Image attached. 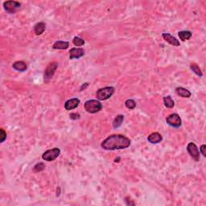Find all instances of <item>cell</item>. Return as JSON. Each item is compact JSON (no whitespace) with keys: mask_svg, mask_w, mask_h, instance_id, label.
I'll use <instances>...</instances> for the list:
<instances>
[{"mask_svg":"<svg viewBox=\"0 0 206 206\" xmlns=\"http://www.w3.org/2000/svg\"><path fill=\"white\" fill-rule=\"evenodd\" d=\"M125 105H126V107L127 108V109L133 110L135 108L136 103H135V101H134V100L129 99V100H126V102H125Z\"/></svg>","mask_w":206,"mask_h":206,"instance_id":"21","label":"cell"},{"mask_svg":"<svg viewBox=\"0 0 206 206\" xmlns=\"http://www.w3.org/2000/svg\"><path fill=\"white\" fill-rule=\"evenodd\" d=\"M85 54L84 50L82 48H73L69 51V57L70 59H78L83 56Z\"/></svg>","mask_w":206,"mask_h":206,"instance_id":"11","label":"cell"},{"mask_svg":"<svg viewBox=\"0 0 206 206\" xmlns=\"http://www.w3.org/2000/svg\"><path fill=\"white\" fill-rule=\"evenodd\" d=\"M61 154V150L57 147H55L53 149H50L46 151L43 154L42 159L45 161H48V162H51V161L55 160L57 158L58 156Z\"/></svg>","mask_w":206,"mask_h":206,"instance_id":"4","label":"cell"},{"mask_svg":"<svg viewBox=\"0 0 206 206\" xmlns=\"http://www.w3.org/2000/svg\"><path fill=\"white\" fill-rule=\"evenodd\" d=\"M44 30H45V23H43V22H40V23H37V24L35 25L34 32L37 36H40V35L43 34Z\"/></svg>","mask_w":206,"mask_h":206,"instance_id":"16","label":"cell"},{"mask_svg":"<svg viewBox=\"0 0 206 206\" xmlns=\"http://www.w3.org/2000/svg\"><path fill=\"white\" fill-rule=\"evenodd\" d=\"M115 88L112 86H107L105 88L100 89L96 93V97L100 101H105V100L109 99L110 97L115 93Z\"/></svg>","mask_w":206,"mask_h":206,"instance_id":"2","label":"cell"},{"mask_svg":"<svg viewBox=\"0 0 206 206\" xmlns=\"http://www.w3.org/2000/svg\"><path fill=\"white\" fill-rule=\"evenodd\" d=\"M188 152L191 155L192 158L194 159L195 161H199L200 159V151H199L198 148H197V145L193 143H189V145L187 147Z\"/></svg>","mask_w":206,"mask_h":206,"instance_id":"8","label":"cell"},{"mask_svg":"<svg viewBox=\"0 0 206 206\" xmlns=\"http://www.w3.org/2000/svg\"><path fill=\"white\" fill-rule=\"evenodd\" d=\"M7 139V133L4 131L3 129H1V143H3Z\"/></svg>","mask_w":206,"mask_h":206,"instance_id":"24","label":"cell"},{"mask_svg":"<svg viewBox=\"0 0 206 206\" xmlns=\"http://www.w3.org/2000/svg\"><path fill=\"white\" fill-rule=\"evenodd\" d=\"M162 37L164 39V40H165L166 42H168V44H171V45L176 46V47L180 45L179 40H178L176 37H172V35L169 34V33H164V34L162 35Z\"/></svg>","mask_w":206,"mask_h":206,"instance_id":"9","label":"cell"},{"mask_svg":"<svg viewBox=\"0 0 206 206\" xmlns=\"http://www.w3.org/2000/svg\"><path fill=\"white\" fill-rule=\"evenodd\" d=\"M164 105L167 107V108H173L174 105H175V102H174L173 100L172 99L171 96H167V97H164Z\"/></svg>","mask_w":206,"mask_h":206,"instance_id":"19","label":"cell"},{"mask_svg":"<svg viewBox=\"0 0 206 206\" xmlns=\"http://www.w3.org/2000/svg\"><path fill=\"white\" fill-rule=\"evenodd\" d=\"M162 139V135H161L159 133H158V132L151 133V135L147 137V140L151 143H153V144H156V143H160Z\"/></svg>","mask_w":206,"mask_h":206,"instance_id":"12","label":"cell"},{"mask_svg":"<svg viewBox=\"0 0 206 206\" xmlns=\"http://www.w3.org/2000/svg\"><path fill=\"white\" fill-rule=\"evenodd\" d=\"M21 7V4L16 1H6L3 2V7L7 12L10 14L15 13Z\"/></svg>","mask_w":206,"mask_h":206,"instance_id":"5","label":"cell"},{"mask_svg":"<svg viewBox=\"0 0 206 206\" xmlns=\"http://www.w3.org/2000/svg\"><path fill=\"white\" fill-rule=\"evenodd\" d=\"M73 44L76 46H82V45H84L85 40H83V39L80 38V37H75L73 40Z\"/></svg>","mask_w":206,"mask_h":206,"instance_id":"22","label":"cell"},{"mask_svg":"<svg viewBox=\"0 0 206 206\" xmlns=\"http://www.w3.org/2000/svg\"><path fill=\"white\" fill-rule=\"evenodd\" d=\"M13 69L17 71H20V72H24L26 69H27V66L26 63H24L23 61H16L12 65Z\"/></svg>","mask_w":206,"mask_h":206,"instance_id":"13","label":"cell"},{"mask_svg":"<svg viewBox=\"0 0 206 206\" xmlns=\"http://www.w3.org/2000/svg\"><path fill=\"white\" fill-rule=\"evenodd\" d=\"M101 146L107 151L126 149L130 146V140L122 135H112L103 140Z\"/></svg>","mask_w":206,"mask_h":206,"instance_id":"1","label":"cell"},{"mask_svg":"<svg viewBox=\"0 0 206 206\" xmlns=\"http://www.w3.org/2000/svg\"><path fill=\"white\" fill-rule=\"evenodd\" d=\"M85 109L88 113L90 114H95L97 112H99L102 109V105L99 101L97 100H89L85 103Z\"/></svg>","mask_w":206,"mask_h":206,"instance_id":"3","label":"cell"},{"mask_svg":"<svg viewBox=\"0 0 206 206\" xmlns=\"http://www.w3.org/2000/svg\"><path fill=\"white\" fill-rule=\"evenodd\" d=\"M69 43L67 41H56L52 45V48L54 49H67L69 48Z\"/></svg>","mask_w":206,"mask_h":206,"instance_id":"15","label":"cell"},{"mask_svg":"<svg viewBox=\"0 0 206 206\" xmlns=\"http://www.w3.org/2000/svg\"><path fill=\"white\" fill-rule=\"evenodd\" d=\"M205 149H206V145H204V144H203V145H201V147H200V152H201V154H202L203 155H204V156H206Z\"/></svg>","mask_w":206,"mask_h":206,"instance_id":"26","label":"cell"},{"mask_svg":"<svg viewBox=\"0 0 206 206\" xmlns=\"http://www.w3.org/2000/svg\"><path fill=\"white\" fill-rule=\"evenodd\" d=\"M166 122L168 125L172 127H179L181 126V119L177 114H172L167 117Z\"/></svg>","mask_w":206,"mask_h":206,"instance_id":"6","label":"cell"},{"mask_svg":"<svg viewBox=\"0 0 206 206\" xmlns=\"http://www.w3.org/2000/svg\"><path fill=\"white\" fill-rule=\"evenodd\" d=\"M178 36H179V39L182 40V41H185V40H188L191 38L193 34H192L191 32L189 31H181L178 33Z\"/></svg>","mask_w":206,"mask_h":206,"instance_id":"17","label":"cell"},{"mask_svg":"<svg viewBox=\"0 0 206 206\" xmlns=\"http://www.w3.org/2000/svg\"><path fill=\"white\" fill-rule=\"evenodd\" d=\"M123 120H124V115H119L115 118V120L113 122V126L114 128H118L122 124V122H123Z\"/></svg>","mask_w":206,"mask_h":206,"instance_id":"18","label":"cell"},{"mask_svg":"<svg viewBox=\"0 0 206 206\" xmlns=\"http://www.w3.org/2000/svg\"><path fill=\"white\" fill-rule=\"evenodd\" d=\"M57 67L58 65L56 62H52V63L48 65L47 69H45V72H44V81H48L50 79L52 78V76H53L56 70L57 69Z\"/></svg>","mask_w":206,"mask_h":206,"instance_id":"7","label":"cell"},{"mask_svg":"<svg viewBox=\"0 0 206 206\" xmlns=\"http://www.w3.org/2000/svg\"><path fill=\"white\" fill-rule=\"evenodd\" d=\"M71 119H73V120H76V119H79L80 118V115L79 114H76V113H72L70 115H69Z\"/></svg>","mask_w":206,"mask_h":206,"instance_id":"25","label":"cell"},{"mask_svg":"<svg viewBox=\"0 0 206 206\" xmlns=\"http://www.w3.org/2000/svg\"><path fill=\"white\" fill-rule=\"evenodd\" d=\"M176 93L177 95L180 96L182 97H191V92L188 90L187 89H184L183 87H177L176 89Z\"/></svg>","mask_w":206,"mask_h":206,"instance_id":"14","label":"cell"},{"mask_svg":"<svg viewBox=\"0 0 206 206\" xmlns=\"http://www.w3.org/2000/svg\"><path fill=\"white\" fill-rule=\"evenodd\" d=\"M190 69H191L193 73H196L197 76H203L202 72H201V70H200V69L199 68V66L197 65V64H191V65H190Z\"/></svg>","mask_w":206,"mask_h":206,"instance_id":"20","label":"cell"},{"mask_svg":"<svg viewBox=\"0 0 206 206\" xmlns=\"http://www.w3.org/2000/svg\"><path fill=\"white\" fill-rule=\"evenodd\" d=\"M80 104V100L78 98H72L69 99L65 102V108L66 110H71L78 106Z\"/></svg>","mask_w":206,"mask_h":206,"instance_id":"10","label":"cell"},{"mask_svg":"<svg viewBox=\"0 0 206 206\" xmlns=\"http://www.w3.org/2000/svg\"><path fill=\"white\" fill-rule=\"evenodd\" d=\"M44 168H45V165H44L43 163H39V164H37V165H35L33 170H34L35 172H39L43 171Z\"/></svg>","mask_w":206,"mask_h":206,"instance_id":"23","label":"cell"}]
</instances>
